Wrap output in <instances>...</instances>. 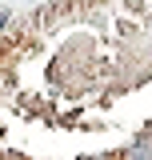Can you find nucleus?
Segmentation results:
<instances>
[{"mask_svg":"<svg viewBox=\"0 0 152 160\" xmlns=\"http://www.w3.org/2000/svg\"><path fill=\"white\" fill-rule=\"evenodd\" d=\"M0 28H4V12H0Z\"/></svg>","mask_w":152,"mask_h":160,"instance_id":"nucleus-1","label":"nucleus"}]
</instances>
